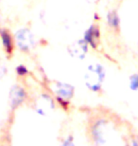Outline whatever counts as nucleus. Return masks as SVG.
I'll list each match as a JSON object with an SVG mask.
<instances>
[{
  "label": "nucleus",
  "mask_w": 138,
  "mask_h": 146,
  "mask_svg": "<svg viewBox=\"0 0 138 146\" xmlns=\"http://www.w3.org/2000/svg\"><path fill=\"white\" fill-rule=\"evenodd\" d=\"M105 78V70L99 64H92L87 68L85 73V84L92 91H98Z\"/></svg>",
  "instance_id": "1"
},
{
  "label": "nucleus",
  "mask_w": 138,
  "mask_h": 146,
  "mask_svg": "<svg viewBox=\"0 0 138 146\" xmlns=\"http://www.w3.org/2000/svg\"><path fill=\"white\" fill-rule=\"evenodd\" d=\"M15 42L21 50L28 51L34 46L35 40L28 29H21L15 33Z\"/></svg>",
  "instance_id": "2"
},
{
  "label": "nucleus",
  "mask_w": 138,
  "mask_h": 146,
  "mask_svg": "<svg viewBox=\"0 0 138 146\" xmlns=\"http://www.w3.org/2000/svg\"><path fill=\"white\" fill-rule=\"evenodd\" d=\"M52 89L54 90L55 94L57 95V98L63 99L65 101L70 100L74 94V87L68 84L56 83Z\"/></svg>",
  "instance_id": "3"
},
{
  "label": "nucleus",
  "mask_w": 138,
  "mask_h": 146,
  "mask_svg": "<svg viewBox=\"0 0 138 146\" xmlns=\"http://www.w3.org/2000/svg\"><path fill=\"white\" fill-rule=\"evenodd\" d=\"M25 97H26V92L21 86H13V88L11 89L10 92V104L11 107L13 109L16 108L17 106H20L24 102Z\"/></svg>",
  "instance_id": "4"
},
{
  "label": "nucleus",
  "mask_w": 138,
  "mask_h": 146,
  "mask_svg": "<svg viewBox=\"0 0 138 146\" xmlns=\"http://www.w3.org/2000/svg\"><path fill=\"white\" fill-rule=\"evenodd\" d=\"M83 39L93 48H96V46H98V42L99 39V29L98 26L96 25L91 26L84 33Z\"/></svg>",
  "instance_id": "5"
},
{
  "label": "nucleus",
  "mask_w": 138,
  "mask_h": 146,
  "mask_svg": "<svg viewBox=\"0 0 138 146\" xmlns=\"http://www.w3.org/2000/svg\"><path fill=\"white\" fill-rule=\"evenodd\" d=\"M88 50V44L85 42L84 39L79 40L78 42L74 43L69 48V52L72 56H75L76 58H83Z\"/></svg>",
  "instance_id": "6"
},
{
  "label": "nucleus",
  "mask_w": 138,
  "mask_h": 146,
  "mask_svg": "<svg viewBox=\"0 0 138 146\" xmlns=\"http://www.w3.org/2000/svg\"><path fill=\"white\" fill-rule=\"evenodd\" d=\"M0 37H1L2 45L4 46L6 52L8 54H11L13 50V39L8 31L0 30Z\"/></svg>",
  "instance_id": "7"
},
{
  "label": "nucleus",
  "mask_w": 138,
  "mask_h": 146,
  "mask_svg": "<svg viewBox=\"0 0 138 146\" xmlns=\"http://www.w3.org/2000/svg\"><path fill=\"white\" fill-rule=\"evenodd\" d=\"M107 21H108V24H109L111 27H114L116 28L117 26L119 24V18H118V15L116 11H110L107 15Z\"/></svg>",
  "instance_id": "8"
},
{
  "label": "nucleus",
  "mask_w": 138,
  "mask_h": 146,
  "mask_svg": "<svg viewBox=\"0 0 138 146\" xmlns=\"http://www.w3.org/2000/svg\"><path fill=\"white\" fill-rule=\"evenodd\" d=\"M130 87L133 91L138 90V74H134L130 78Z\"/></svg>",
  "instance_id": "9"
},
{
  "label": "nucleus",
  "mask_w": 138,
  "mask_h": 146,
  "mask_svg": "<svg viewBox=\"0 0 138 146\" xmlns=\"http://www.w3.org/2000/svg\"><path fill=\"white\" fill-rule=\"evenodd\" d=\"M16 72H17V74L20 76H25L28 73V70L24 65H19L16 68Z\"/></svg>",
  "instance_id": "10"
},
{
  "label": "nucleus",
  "mask_w": 138,
  "mask_h": 146,
  "mask_svg": "<svg viewBox=\"0 0 138 146\" xmlns=\"http://www.w3.org/2000/svg\"><path fill=\"white\" fill-rule=\"evenodd\" d=\"M6 72V68L4 66V64L2 63V61L0 60V77H2Z\"/></svg>",
  "instance_id": "11"
},
{
  "label": "nucleus",
  "mask_w": 138,
  "mask_h": 146,
  "mask_svg": "<svg viewBox=\"0 0 138 146\" xmlns=\"http://www.w3.org/2000/svg\"><path fill=\"white\" fill-rule=\"evenodd\" d=\"M73 138H72V137H70V138H68V141H67V139H66V141H64L63 142V145H73V144H74V143H73Z\"/></svg>",
  "instance_id": "12"
}]
</instances>
